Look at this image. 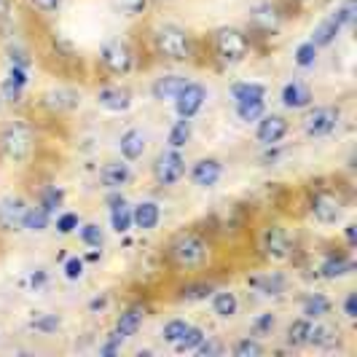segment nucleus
Instances as JSON below:
<instances>
[{"label":"nucleus","mask_w":357,"mask_h":357,"mask_svg":"<svg viewBox=\"0 0 357 357\" xmlns=\"http://www.w3.org/2000/svg\"><path fill=\"white\" fill-rule=\"evenodd\" d=\"M19 3H22L30 14H36V17L52 19L65 8V3H68V0H19Z\"/></svg>","instance_id":"8fccbe9b"},{"label":"nucleus","mask_w":357,"mask_h":357,"mask_svg":"<svg viewBox=\"0 0 357 357\" xmlns=\"http://www.w3.org/2000/svg\"><path fill=\"white\" fill-rule=\"evenodd\" d=\"M24 331L27 336H36V339H54L65 331V314L52 309H33L24 320Z\"/></svg>","instance_id":"c756f323"},{"label":"nucleus","mask_w":357,"mask_h":357,"mask_svg":"<svg viewBox=\"0 0 357 357\" xmlns=\"http://www.w3.org/2000/svg\"><path fill=\"white\" fill-rule=\"evenodd\" d=\"M126 349V339H121L116 331H107L97 344V355L100 357H119Z\"/></svg>","instance_id":"864d4df0"},{"label":"nucleus","mask_w":357,"mask_h":357,"mask_svg":"<svg viewBox=\"0 0 357 357\" xmlns=\"http://www.w3.org/2000/svg\"><path fill=\"white\" fill-rule=\"evenodd\" d=\"M344 328L339 322H333L331 317L328 320H317L312 325V333H309V349L314 352H322V355H333V352H341L344 347Z\"/></svg>","instance_id":"cd10ccee"},{"label":"nucleus","mask_w":357,"mask_h":357,"mask_svg":"<svg viewBox=\"0 0 357 357\" xmlns=\"http://www.w3.org/2000/svg\"><path fill=\"white\" fill-rule=\"evenodd\" d=\"M336 309H339V314L349 322V325H355V322H357V290H355V287L344 290V296L339 298Z\"/></svg>","instance_id":"5fc2aeb1"},{"label":"nucleus","mask_w":357,"mask_h":357,"mask_svg":"<svg viewBox=\"0 0 357 357\" xmlns=\"http://www.w3.org/2000/svg\"><path fill=\"white\" fill-rule=\"evenodd\" d=\"M113 11L119 17H124L126 22H140V19L148 17V11L153 8L151 0H110Z\"/></svg>","instance_id":"49530a36"},{"label":"nucleus","mask_w":357,"mask_h":357,"mask_svg":"<svg viewBox=\"0 0 357 357\" xmlns=\"http://www.w3.org/2000/svg\"><path fill=\"white\" fill-rule=\"evenodd\" d=\"M102 204L107 210V229L116 236H129L132 229V202L124 191H102Z\"/></svg>","instance_id":"5701e85b"},{"label":"nucleus","mask_w":357,"mask_h":357,"mask_svg":"<svg viewBox=\"0 0 357 357\" xmlns=\"http://www.w3.org/2000/svg\"><path fill=\"white\" fill-rule=\"evenodd\" d=\"M314 322L296 314L293 320H287V325L282 328V349L285 352H304L309 349V333H312Z\"/></svg>","instance_id":"473e14b6"},{"label":"nucleus","mask_w":357,"mask_h":357,"mask_svg":"<svg viewBox=\"0 0 357 357\" xmlns=\"http://www.w3.org/2000/svg\"><path fill=\"white\" fill-rule=\"evenodd\" d=\"M277 102L282 107V113L298 116L312 102H317V94H314V86L304 78H287L285 84L277 89Z\"/></svg>","instance_id":"412c9836"},{"label":"nucleus","mask_w":357,"mask_h":357,"mask_svg":"<svg viewBox=\"0 0 357 357\" xmlns=\"http://www.w3.org/2000/svg\"><path fill=\"white\" fill-rule=\"evenodd\" d=\"M285 159H287V145L285 143L264 145V148H258V164H261V167H266V169L280 167Z\"/></svg>","instance_id":"603ef678"},{"label":"nucleus","mask_w":357,"mask_h":357,"mask_svg":"<svg viewBox=\"0 0 357 357\" xmlns=\"http://www.w3.org/2000/svg\"><path fill=\"white\" fill-rule=\"evenodd\" d=\"M81 223H84V215L78 213V210H73V207H65V210H59V213L54 215L52 231L56 236H62V239H70V236H75Z\"/></svg>","instance_id":"c03bdc74"},{"label":"nucleus","mask_w":357,"mask_h":357,"mask_svg":"<svg viewBox=\"0 0 357 357\" xmlns=\"http://www.w3.org/2000/svg\"><path fill=\"white\" fill-rule=\"evenodd\" d=\"M148 143H151V137H148L143 126H126L116 137V153L129 164H137V161L145 159Z\"/></svg>","instance_id":"7c9ffc66"},{"label":"nucleus","mask_w":357,"mask_h":357,"mask_svg":"<svg viewBox=\"0 0 357 357\" xmlns=\"http://www.w3.org/2000/svg\"><path fill=\"white\" fill-rule=\"evenodd\" d=\"M287 8H306V6H312L314 0H282Z\"/></svg>","instance_id":"680f3d73"},{"label":"nucleus","mask_w":357,"mask_h":357,"mask_svg":"<svg viewBox=\"0 0 357 357\" xmlns=\"http://www.w3.org/2000/svg\"><path fill=\"white\" fill-rule=\"evenodd\" d=\"M347 121L344 105L341 102H312V105L298 113V132L304 140L322 143L331 140L341 132Z\"/></svg>","instance_id":"1a4fd4ad"},{"label":"nucleus","mask_w":357,"mask_h":357,"mask_svg":"<svg viewBox=\"0 0 357 357\" xmlns=\"http://www.w3.org/2000/svg\"><path fill=\"white\" fill-rule=\"evenodd\" d=\"M52 215L46 213L43 207H38L36 202L30 199L27 204V213H24V223H22V234H30V236H43V234L52 231Z\"/></svg>","instance_id":"ea45409f"},{"label":"nucleus","mask_w":357,"mask_h":357,"mask_svg":"<svg viewBox=\"0 0 357 357\" xmlns=\"http://www.w3.org/2000/svg\"><path fill=\"white\" fill-rule=\"evenodd\" d=\"M204 46H207V59L223 73L242 68L255 54V43H252L250 33L245 27H239V24H218V27H213L204 38Z\"/></svg>","instance_id":"20e7f679"},{"label":"nucleus","mask_w":357,"mask_h":357,"mask_svg":"<svg viewBox=\"0 0 357 357\" xmlns=\"http://www.w3.org/2000/svg\"><path fill=\"white\" fill-rule=\"evenodd\" d=\"M110 304H113V296H110V290L94 293L89 301H86V314H89V317H102V314H107Z\"/></svg>","instance_id":"4d7b16f0"},{"label":"nucleus","mask_w":357,"mask_h":357,"mask_svg":"<svg viewBox=\"0 0 357 357\" xmlns=\"http://www.w3.org/2000/svg\"><path fill=\"white\" fill-rule=\"evenodd\" d=\"M339 245H341V248H347V250L355 252V248H357V223H355V220H347V223H344Z\"/></svg>","instance_id":"bf43d9fd"},{"label":"nucleus","mask_w":357,"mask_h":357,"mask_svg":"<svg viewBox=\"0 0 357 357\" xmlns=\"http://www.w3.org/2000/svg\"><path fill=\"white\" fill-rule=\"evenodd\" d=\"M255 250L266 266H290L298 258L301 245H298L296 229H290L282 220H268L258 231Z\"/></svg>","instance_id":"0eeeda50"},{"label":"nucleus","mask_w":357,"mask_h":357,"mask_svg":"<svg viewBox=\"0 0 357 357\" xmlns=\"http://www.w3.org/2000/svg\"><path fill=\"white\" fill-rule=\"evenodd\" d=\"M220 285L215 277L207 274H188L183 277L178 285L172 287V301L180 306H194V304H207V298L213 296V290Z\"/></svg>","instance_id":"aec40b11"},{"label":"nucleus","mask_w":357,"mask_h":357,"mask_svg":"<svg viewBox=\"0 0 357 357\" xmlns=\"http://www.w3.org/2000/svg\"><path fill=\"white\" fill-rule=\"evenodd\" d=\"M30 197L22 191H8L0 197V236H19Z\"/></svg>","instance_id":"4be33fe9"},{"label":"nucleus","mask_w":357,"mask_h":357,"mask_svg":"<svg viewBox=\"0 0 357 357\" xmlns=\"http://www.w3.org/2000/svg\"><path fill=\"white\" fill-rule=\"evenodd\" d=\"M229 352H231L234 357H261L268 352L266 341L255 339V336H236V339L229 344Z\"/></svg>","instance_id":"de8ad7c7"},{"label":"nucleus","mask_w":357,"mask_h":357,"mask_svg":"<svg viewBox=\"0 0 357 357\" xmlns=\"http://www.w3.org/2000/svg\"><path fill=\"white\" fill-rule=\"evenodd\" d=\"M287 24V6L282 0H252L248 6V22L245 30L250 33L252 43L258 49V43L274 40Z\"/></svg>","instance_id":"9d476101"},{"label":"nucleus","mask_w":357,"mask_h":357,"mask_svg":"<svg viewBox=\"0 0 357 357\" xmlns=\"http://www.w3.org/2000/svg\"><path fill=\"white\" fill-rule=\"evenodd\" d=\"M309 277L314 282H344V280H352L357 271V261H355V252L347 250V248H328L317 255V261L309 266Z\"/></svg>","instance_id":"9b49d317"},{"label":"nucleus","mask_w":357,"mask_h":357,"mask_svg":"<svg viewBox=\"0 0 357 357\" xmlns=\"http://www.w3.org/2000/svg\"><path fill=\"white\" fill-rule=\"evenodd\" d=\"M17 11H19V0H0V33L14 24Z\"/></svg>","instance_id":"13d9d810"},{"label":"nucleus","mask_w":357,"mask_h":357,"mask_svg":"<svg viewBox=\"0 0 357 357\" xmlns=\"http://www.w3.org/2000/svg\"><path fill=\"white\" fill-rule=\"evenodd\" d=\"M277 328H280V314H277L271 306L261 309V312H255V314L250 317V322H248V333L261 341L271 339V336L277 333Z\"/></svg>","instance_id":"c9c22d12"},{"label":"nucleus","mask_w":357,"mask_h":357,"mask_svg":"<svg viewBox=\"0 0 357 357\" xmlns=\"http://www.w3.org/2000/svg\"><path fill=\"white\" fill-rule=\"evenodd\" d=\"M213 331L207 328V325H202V322H191L188 328H185V333H183V339L175 344V355H197V349L202 347V341L207 339Z\"/></svg>","instance_id":"37998d69"},{"label":"nucleus","mask_w":357,"mask_h":357,"mask_svg":"<svg viewBox=\"0 0 357 357\" xmlns=\"http://www.w3.org/2000/svg\"><path fill=\"white\" fill-rule=\"evenodd\" d=\"M151 304L148 301H129L124 304L116 314H113V325L110 331H116L121 339L132 341L140 336V331L145 328V322L151 320Z\"/></svg>","instance_id":"6ab92c4d"},{"label":"nucleus","mask_w":357,"mask_h":357,"mask_svg":"<svg viewBox=\"0 0 357 357\" xmlns=\"http://www.w3.org/2000/svg\"><path fill=\"white\" fill-rule=\"evenodd\" d=\"M54 282V274L49 266H33L27 268L19 280V287L27 293V296H43Z\"/></svg>","instance_id":"4c0bfd02"},{"label":"nucleus","mask_w":357,"mask_h":357,"mask_svg":"<svg viewBox=\"0 0 357 357\" xmlns=\"http://www.w3.org/2000/svg\"><path fill=\"white\" fill-rule=\"evenodd\" d=\"M320 49L309 40V38H304V40H298L296 46H293V52H290V59H293V68L298 73H309L314 70L317 65H320Z\"/></svg>","instance_id":"a19ab883"},{"label":"nucleus","mask_w":357,"mask_h":357,"mask_svg":"<svg viewBox=\"0 0 357 357\" xmlns=\"http://www.w3.org/2000/svg\"><path fill=\"white\" fill-rule=\"evenodd\" d=\"M135 355H156V349H137V352H135Z\"/></svg>","instance_id":"e2e57ef3"},{"label":"nucleus","mask_w":357,"mask_h":357,"mask_svg":"<svg viewBox=\"0 0 357 357\" xmlns=\"http://www.w3.org/2000/svg\"><path fill=\"white\" fill-rule=\"evenodd\" d=\"M352 199L341 185H312L304 197V215L320 229H336L347 220Z\"/></svg>","instance_id":"39448f33"},{"label":"nucleus","mask_w":357,"mask_h":357,"mask_svg":"<svg viewBox=\"0 0 357 357\" xmlns=\"http://www.w3.org/2000/svg\"><path fill=\"white\" fill-rule=\"evenodd\" d=\"M191 81V75L180 70H161L156 78H151V86H148V94L156 105H172V100L180 94V89Z\"/></svg>","instance_id":"c85d7f7f"},{"label":"nucleus","mask_w":357,"mask_h":357,"mask_svg":"<svg viewBox=\"0 0 357 357\" xmlns=\"http://www.w3.org/2000/svg\"><path fill=\"white\" fill-rule=\"evenodd\" d=\"M341 36H347L344 33V27H341L336 19L331 17V14H325V17L312 27V33H309V40L320 49V52H328V49H333L336 43L341 40Z\"/></svg>","instance_id":"f704fd0d"},{"label":"nucleus","mask_w":357,"mask_h":357,"mask_svg":"<svg viewBox=\"0 0 357 357\" xmlns=\"http://www.w3.org/2000/svg\"><path fill=\"white\" fill-rule=\"evenodd\" d=\"M94 65L102 78L113 81H126L143 68V56L140 49L124 36H110L100 43V49L94 54Z\"/></svg>","instance_id":"423d86ee"},{"label":"nucleus","mask_w":357,"mask_h":357,"mask_svg":"<svg viewBox=\"0 0 357 357\" xmlns=\"http://www.w3.org/2000/svg\"><path fill=\"white\" fill-rule=\"evenodd\" d=\"M33 202H36L38 207H43V210L54 218L59 210H65V207H68V188H65L62 183H56V180L40 183V185L36 188Z\"/></svg>","instance_id":"72a5a7b5"},{"label":"nucleus","mask_w":357,"mask_h":357,"mask_svg":"<svg viewBox=\"0 0 357 357\" xmlns=\"http://www.w3.org/2000/svg\"><path fill=\"white\" fill-rule=\"evenodd\" d=\"M164 223V204L153 197L132 202V229L137 234H156Z\"/></svg>","instance_id":"bb28decb"},{"label":"nucleus","mask_w":357,"mask_h":357,"mask_svg":"<svg viewBox=\"0 0 357 357\" xmlns=\"http://www.w3.org/2000/svg\"><path fill=\"white\" fill-rule=\"evenodd\" d=\"M84 252V258H86V264H100L102 258H105V250H81Z\"/></svg>","instance_id":"052dcab7"},{"label":"nucleus","mask_w":357,"mask_h":357,"mask_svg":"<svg viewBox=\"0 0 357 357\" xmlns=\"http://www.w3.org/2000/svg\"><path fill=\"white\" fill-rule=\"evenodd\" d=\"M33 89V68L6 65L0 73V100L8 110H22Z\"/></svg>","instance_id":"4468645a"},{"label":"nucleus","mask_w":357,"mask_h":357,"mask_svg":"<svg viewBox=\"0 0 357 357\" xmlns=\"http://www.w3.org/2000/svg\"><path fill=\"white\" fill-rule=\"evenodd\" d=\"M268 89L266 81L258 78H236L229 84V102L231 105H245V102H268Z\"/></svg>","instance_id":"2f4dec72"},{"label":"nucleus","mask_w":357,"mask_h":357,"mask_svg":"<svg viewBox=\"0 0 357 357\" xmlns=\"http://www.w3.org/2000/svg\"><path fill=\"white\" fill-rule=\"evenodd\" d=\"M293 132V121L287 113H280V110H266L255 124H252V140L258 148L264 145H280L285 143Z\"/></svg>","instance_id":"dca6fc26"},{"label":"nucleus","mask_w":357,"mask_h":357,"mask_svg":"<svg viewBox=\"0 0 357 357\" xmlns=\"http://www.w3.org/2000/svg\"><path fill=\"white\" fill-rule=\"evenodd\" d=\"M210 317L218 322H234L242 314V290L234 285H218L207 298Z\"/></svg>","instance_id":"393cba45"},{"label":"nucleus","mask_w":357,"mask_h":357,"mask_svg":"<svg viewBox=\"0 0 357 357\" xmlns=\"http://www.w3.org/2000/svg\"><path fill=\"white\" fill-rule=\"evenodd\" d=\"M59 274H62L65 282H73V285L84 282L86 274H89V264H86L84 252H65L59 258Z\"/></svg>","instance_id":"79ce46f5"},{"label":"nucleus","mask_w":357,"mask_h":357,"mask_svg":"<svg viewBox=\"0 0 357 357\" xmlns=\"http://www.w3.org/2000/svg\"><path fill=\"white\" fill-rule=\"evenodd\" d=\"M226 178V161L215 153L199 156V159L188 161V175L185 180L197 188V191H213L220 185V180Z\"/></svg>","instance_id":"f3484780"},{"label":"nucleus","mask_w":357,"mask_h":357,"mask_svg":"<svg viewBox=\"0 0 357 357\" xmlns=\"http://www.w3.org/2000/svg\"><path fill=\"white\" fill-rule=\"evenodd\" d=\"M135 183V164L124 161L121 156L105 159L97 167V185L100 191H126Z\"/></svg>","instance_id":"b1692460"},{"label":"nucleus","mask_w":357,"mask_h":357,"mask_svg":"<svg viewBox=\"0 0 357 357\" xmlns=\"http://www.w3.org/2000/svg\"><path fill=\"white\" fill-rule=\"evenodd\" d=\"M75 236H78V245H81L84 250H105L107 231L100 220H84V223L78 226Z\"/></svg>","instance_id":"58836bf2"},{"label":"nucleus","mask_w":357,"mask_h":357,"mask_svg":"<svg viewBox=\"0 0 357 357\" xmlns=\"http://www.w3.org/2000/svg\"><path fill=\"white\" fill-rule=\"evenodd\" d=\"M188 325H191V320H188V317H183V314L167 317L159 328V341L167 347V349H175V344L183 339V333H185V328H188Z\"/></svg>","instance_id":"a18cd8bd"},{"label":"nucleus","mask_w":357,"mask_h":357,"mask_svg":"<svg viewBox=\"0 0 357 357\" xmlns=\"http://www.w3.org/2000/svg\"><path fill=\"white\" fill-rule=\"evenodd\" d=\"M151 183L159 191H175L178 185L185 183L188 175V159L185 151H175V148H161L159 153L151 161Z\"/></svg>","instance_id":"f8f14e48"},{"label":"nucleus","mask_w":357,"mask_h":357,"mask_svg":"<svg viewBox=\"0 0 357 357\" xmlns=\"http://www.w3.org/2000/svg\"><path fill=\"white\" fill-rule=\"evenodd\" d=\"M194 143V121L191 119H175L167 126L164 135V148H175V151H185Z\"/></svg>","instance_id":"e433bc0d"},{"label":"nucleus","mask_w":357,"mask_h":357,"mask_svg":"<svg viewBox=\"0 0 357 357\" xmlns=\"http://www.w3.org/2000/svg\"><path fill=\"white\" fill-rule=\"evenodd\" d=\"M215 255H218V248H215L213 234L202 231L197 226L172 231L161 245V258L167 268L180 277L210 271L215 266Z\"/></svg>","instance_id":"f257e3e1"},{"label":"nucleus","mask_w":357,"mask_h":357,"mask_svg":"<svg viewBox=\"0 0 357 357\" xmlns=\"http://www.w3.org/2000/svg\"><path fill=\"white\" fill-rule=\"evenodd\" d=\"M38 110H43L46 116H54V119H62V116H73L75 110H81L84 105V94L75 86H68V84H52L40 91L36 97Z\"/></svg>","instance_id":"2eb2a0df"},{"label":"nucleus","mask_w":357,"mask_h":357,"mask_svg":"<svg viewBox=\"0 0 357 357\" xmlns=\"http://www.w3.org/2000/svg\"><path fill=\"white\" fill-rule=\"evenodd\" d=\"M266 110H268V102H245V105H231L234 119L245 126H252L261 116H264V113H266Z\"/></svg>","instance_id":"3c124183"},{"label":"nucleus","mask_w":357,"mask_h":357,"mask_svg":"<svg viewBox=\"0 0 357 357\" xmlns=\"http://www.w3.org/2000/svg\"><path fill=\"white\" fill-rule=\"evenodd\" d=\"M229 352V344L220 339V336H215V333H210L207 339L202 341V347L197 349V357H220Z\"/></svg>","instance_id":"6e6d98bb"},{"label":"nucleus","mask_w":357,"mask_h":357,"mask_svg":"<svg viewBox=\"0 0 357 357\" xmlns=\"http://www.w3.org/2000/svg\"><path fill=\"white\" fill-rule=\"evenodd\" d=\"M296 309L298 314L306 317V320L317 322V320H328L333 317V309H336V301L320 290V287H306L304 293L296 296Z\"/></svg>","instance_id":"a878e982"},{"label":"nucleus","mask_w":357,"mask_h":357,"mask_svg":"<svg viewBox=\"0 0 357 357\" xmlns=\"http://www.w3.org/2000/svg\"><path fill=\"white\" fill-rule=\"evenodd\" d=\"M153 6H169V3H175V0H151Z\"/></svg>","instance_id":"0e129e2a"},{"label":"nucleus","mask_w":357,"mask_h":357,"mask_svg":"<svg viewBox=\"0 0 357 357\" xmlns=\"http://www.w3.org/2000/svg\"><path fill=\"white\" fill-rule=\"evenodd\" d=\"M210 102V89H207V84H202L197 78H191L180 94L172 100V116L175 119H191V121H197L199 116L204 113V107Z\"/></svg>","instance_id":"a211bd4d"},{"label":"nucleus","mask_w":357,"mask_h":357,"mask_svg":"<svg viewBox=\"0 0 357 357\" xmlns=\"http://www.w3.org/2000/svg\"><path fill=\"white\" fill-rule=\"evenodd\" d=\"M91 100L107 116H126L135 107V91H132V86L126 81L102 78L94 86V91H91Z\"/></svg>","instance_id":"ddd939ff"},{"label":"nucleus","mask_w":357,"mask_h":357,"mask_svg":"<svg viewBox=\"0 0 357 357\" xmlns=\"http://www.w3.org/2000/svg\"><path fill=\"white\" fill-rule=\"evenodd\" d=\"M328 14L344 27V33H352L357 27V0H336V6Z\"/></svg>","instance_id":"09e8293b"},{"label":"nucleus","mask_w":357,"mask_h":357,"mask_svg":"<svg viewBox=\"0 0 357 357\" xmlns=\"http://www.w3.org/2000/svg\"><path fill=\"white\" fill-rule=\"evenodd\" d=\"M40 148L38 124L22 110H8L0 119V167L24 169L30 167Z\"/></svg>","instance_id":"7ed1b4c3"},{"label":"nucleus","mask_w":357,"mask_h":357,"mask_svg":"<svg viewBox=\"0 0 357 357\" xmlns=\"http://www.w3.org/2000/svg\"><path fill=\"white\" fill-rule=\"evenodd\" d=\"M145 49L164 65H191L199 56V40L185 24L156 19L145 27Z\"/></svg>","instance_id":"f03ea898"},{"label":"nucleus","mask_w":357,"mask_h":357,"mask_svg":"<svg viewBox=\"0 0 357 357\" xmlns=\"http://www.w3.org/2000/svg\"><path fill=\"white\" fill-rule=\"evenodd\" d=\"M242 293H248V298L255 304L274 306L282 304L293 296V277L287 274L285 266H264L255 268L250 274H245L242 280Z\"/></svg>","instance_id":"6e6552de"}]
</instances>
